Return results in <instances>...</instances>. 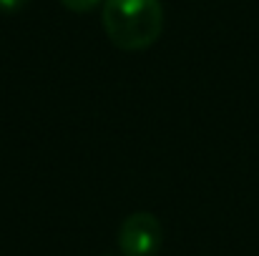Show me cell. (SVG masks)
I'll return each instance as SVG.
<instances>
[{"label":"cell","mask_w":259,"mask_h":256,"mask_svg":"<svg viewBox=\"0 0 259 256\" xmlns=\"http://www.w3.org/2000/svg\"><path fill=\"white\" fill-rule=\"evenodd\" d=\"M101 25L116 48L146 50L164 33V5L161 0H103Z\"/></svg>","instance_id":"6da1fadb"},{"label":"cell","mask_w":259,"mask_h":256,"mask_svg":"<svg viewBox=\"0 0 259 256\" xmlns=\"http://www.w3.org/2000/svg\"><path fill=\"white\" fill-rule=\"evenodd\" d=\"M164 244V229L151 211L126 216L118 231V249L123 256H156Z\"/></svg>","instance_id":"7a4b0ae2"},{"label":"cell","mask_w":259,"mask_h":256,"mask_svg":"<svg viewBox=\"0 0 259 256\" xmlns=\"http://www.w3.org/2000/svg\"><path fill=\"white\" fill-rule=\"evenodd\" d=\"M101 0H61L63 8H68L71 13H91Z\"/></svg>","instance_id":"3957f363"},{"label":"cell","mask_w":259,"mask_h":256,"mask_svg":"<svg viewBox=\"0 0 259 256\" xmlns=\"http://www.w3.org/2000/svg\"><path fill=\"white\" fill-rule=\"evenodd\" d=\"M30 0H0V10L3 13H15V10H20V8H25Z\"/></svg>","instance_id":"277c9868"}]
</instances>
